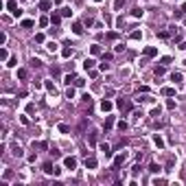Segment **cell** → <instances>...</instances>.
<instances>
[{"label": "cell", "mask_w": 186, "mask_h": 186, "mask_svg": "<svg viewBox=\"0 0 186 186\" xmlns=\"http://www.w3.org/2000/svg\"><path fill=\"white\" fill-rule=\"evenodd\" d=\"M44 173H48V175H61V169L55 166L53 162H44Z\"/></svg>", "instance_id": "obj_1"}, {"label": "cell", "mask_w": 186, "mask_h": 186, "mask_svg": "<svg viewBox=\"0 0 186 186\" xmlns=\"http://www.w3.org/2000/svg\"><path fill=\"white\" fill-rule=\"evenodd\" d=\"M7 9L15 15V18H20V15H22V9H18V2H15V0H7Z\"/></svg>", "instance_id": "obj_2"}, {"label": "cell", "mask_w": 186, "mask_h": 186, "mask_svg": "<svg viewBox=\"0 0 186 186\" xmlns=\"http://www.w3.org/2000/svg\"><path fill=\"white\" fill-rule=\"evenodd\" d=\"M64 166H66V169H70V171H75V169H77V158H72V155L64 158Z\"/></svg>", "instance_id": "obj_3"}, {"label": "cell", "mask_w": 186, "mask_h": 186, "mask_svg": "<svg viewBox=\"0 0 186 186\" xmlns=\"http://www.w3.org/2000/svg\"><path fill=\"white\" fill-rule=\"evenodd\" d=\"M99 149L105 153V158H112V147H110L108 142H101V145H99Z\"/></svg>", "instance_id": "obj_4"}, {"label": "cell", "mask_w": 186, "mask_h": 186, "mask_svg": "<svg viewBox=\"0 0 186 186\" xmlns=\"http://www.w3.org/2000/svg\"><path fill=\"white\" fill-rule=\"evenodd\" d=\"M37 7L42 9V11H48L50 7H53V0H39V2H37Z\"/></svg>", "instance_id": "obj_5"}, {"label": "cell", "mask_w": 186, "mask_h": 186, "mask_svg": "<svg viewBox=\"0 0 186 186\" xmlns=\"http://www.w3.org/2000/svg\"><path fill=\"white\" fill-rule=\"evenodd\" d=\"M118 108H121L123 112H129V110H132V103H129V101H123V99H118Z\"/></svg>", "instance_id": "obj_6"}, {"label": "cell", "mask_w": 186, "mask_h": 186, "mask_svg": "<svg viewBox=\"0 0 186 186\" xmlns=\"http://www.w3.org/2000/svg\"><path fill=\"white\" fill-rule=\"evenodd\" d=\"M142 53H145V57H155V55H158V48H155V46H147Z\"/></svg>", "instance_id": "obj_7"}, {"label": "cell", "mask_w": 186, "mask_h": 186, "mask_svg": "<svg viewBox=\"0 0 186 186\" xmlns=\"http://www.w3.org/2000/svg\"><path fill=\"white\" fill-rule=\"evenodd\" d=\"M112 108H114V103H112V101H108V99L101 101V110H103V112H110Z\"/></svg>", "instance_id": "obj_8"}, {"label": "cell", "mask_w": 186, "mask_h": 186, "mask_svg": "<svg viewBox=\"0 0 186 186\" xmlns=\"http://www.w3.org/2000/svg\"><path fill=\"white\" fill-rule=\"evenodd\" d=\"M72 33H75V35H83V24L81 22H75V24H72Z\"/></svg>", "instance_id": "obj_9"}, {"label": "cell", "mask_w": 186, "mask_h": 186, "mask_svg": "<svg viewBox=\"0 0 186 186\" xmlns=\"http://www.w3.org/2000/svg\"><path fill=\"white\" fill-rule=\"evenodd\" d=\"M125 158H127L125 153H121V155H116V158H114V169H118V166H121V164H123V162H125Z\"/></svg>", "instance_id": "obj_10"}, {"label": "cell", "mask_w": 186, "mask_h": 186, "mask_svg": "<svg viewBox=\"0 0 186 186\" xmlns=\"http://www.w3.org/2000/svg\"><path fill=\"white\" fill-rule=\"evenodd\" d=\"M61 57H64V59H68V57H72V48H70V46H66V48H61Z\"/></svg>", "instance_id": "obj_11"}, {"label": "cell", "mask_w": 186, "mask_h": 186, "mask_svg": "<svg viewBox=\"0 0 186 186\" xmlns=\"http://www.w3.org/2000/svg\"><path fill=\"white\" fill-rule=\"evenodd\" d=\"M61 18H64V15H61V13H53V15H50V22H53V24L57 26L59 22H61Z\"/></svg>", "instance_id": "obj_12"}, {"label": "cell", "mask_w": 186, "mask_h": 186, "mask_svg": "<svg viewBox=\"0 0 186 186\" xmlns=\"http://www.w3.org/2000/svg\"><path fill=\"white\" fill-rule=\"evenodd\" d=\"M94 64H97L94 59H86V61H83V68H86V70H92V68H94Z\"/></svg>", "instance_id": "obj_13"}, {"label": "cell", "mask_w": 186, "mask_h": 186, "mask_svg": "<svg viewBox=\"0 0 186 186\" xmlns=\"http://www.w3.org/2000/svg\"><path fill=\"white\" fill-rule=\"evenodd\" d=\"M153 142H155V147H158V149H162V147H164V140H162L160 136H158V134L153 136Z\"/></svg>", "instance_id": "obj_14"}, {"label": "cell", "mask_w": 186, "mask_h": 186, "mask_svg": "<svg viewBox=\"0 0 186 186\" xmlns=\"http://www.w3.org/2000/svg\"><path fill=\"white\" fill-rule=\"evenodd\" d=\"M155 77H162V75H164V72H166V66H155Z\"/></svg>", "instance_id": "obj_15"}, {"label": "cell", "mask_w": 186, "mask_h": 186, "mask_svg": "<svg viewBox=\"0 0 186 186\" xmlns=\"http://www.w3.org/2000/svg\"><path fill=\"white\" fill-rule=\"evenodd\" d=\"M182 79H184V75H182V72H173V75H171V81H175V83H179Z\"/></svg>", "instance_id": "obj_16"}, {"label": "cell", "mask_w": 186, "mask_h": 186, "mask_svg": "<svg viewBox=\"0 0 186 186\" xmlns=\"http://www.w3.org/2000/svg\"><path fill=\"white\" fill-rule=\"evenodd\" d=\"M59 13L64 15V18H70V15H72V9H70V7H64V9H59Z\"/></svg>", "instance_id": "obj_17"}, {"label": "cell", "mask_w": 186, "mask_h": 186, "mask_svg": "<svg viewBox=\"0 0 186 186\" xmlns=\"http://www.w3.org/2000/svg\"><path fill=\"white\" fill-rule=\"evenodd\" d=\"M75 81H77V75H66V79H64L66 86H70V83H75Z\"/></svg>", "instance_id": "obj_18"}, {"label": "cell", "mask_w": 186, "mask_h": 186, "mask_svg": "<svg viewBox=\"0 0 186 186\" xmlns=\"http://www.w3.org/2000/svg\"><path fill=\"white\" fill-rule=\"evenodd\" d=\"M86 169H97V160H94V158H88L86 160Z\"/></svg>", "instance_id": "obj_19"}, {"label": "cell", "mask_w": 186, "mask_h": 186, "mask_svg": "<svg viewBox=\"0 0 186 186\" xmlns=\"http://www.w3.org/2000/svg\"><path fill=\"white\" fill-rule=\"evenodd\" d=\"M162 94H164V97H175V88H164Z\"/></svg>", "instance_id": "obj_20"}, {"label": "cell", "mask_w": 186, "mask_h": 186, "mask_svg": "<svg viewBox=\"0 0 186 186\" xmlns=\"http://www.w3.org/2000/svg\"><path fill=\"white\" fill-rule=\"evenodd\" d=\"M29 77V70L26 68H18V79H26Z\"/></svg>", "instance_id": "obj_21"}, {"label": "cell", "mask_w": 186, "mask_h": 186, "mask_svg": "<svg viewBox=\"0 0 186 186\" xmlns=\"http://www.w3.org/2000/svg\"><path fill=\"white\" fill-rule=\"evenodd\" d=\"M44 88H46L50 94H55V92H57V90H55V86H53V81H46V83H44Z\"/></svg>", "instance_id": "obj_22"}, {"label": "cell", "mask_w": 186, "mask_h": 186, "mask_svg": "<svg viewBox=\"0 0 186 186\" xmlns=\"http://www.w3.org/2000/svg\"><path fill=\"white\" fill-rule=\"evenodd\" d=\"M57 129H59L61 134H70V127L66 125V123H59V127H57Z\"/></svg>", "instance_id": "obj_23"}, {"label": "cell", "mask_w": 186, "mask_h": 186, "mask_svg": "<svg viewBox=\"0 0 186 186\" xmlns=\"http://www.w3.org/2000/svg\"><path fill=\"white\" fill-rule=\"evenodd\" d=\"M90 53L92 55H101V46L99 44H92V46H90Z\"/></svg>", "instance_id": "obj_24"}, {"label": "cell", "mask_w": 186, "mask_h": 186, "mask_svg": "<svg viewBox=\"0 0 186 186\" xmlns=\"http://www.w3.org/2000/svg\"><path fill=\"white\" fill-rule=\"evenodd\" d=\"M46 48L50 50V53H55V50H57L59 46H57V42H48V44H46Z\"/></svg>", "instance_id": "obj_25"}, {"label": "cell", "mask_w": 186, "mask_h": 186, "mask_svg": "<svg viewBox=\"0 0 186 186\" xmlns=\"http://www.w3.org/2000/svg\"><path fill=\"white\" fill-rule=\"evenodd\" d=\"M83 26H94V20L90 18V15H86V18H83Z\"/></svg>", "instance_id": "obj_26"}, {"label": "cell", "mask_w": 186, "mask_h": 186, "mask_svg": "<svg viewBox=\"0 0 186 186\" xmlns=\"http://www.w3.org/2000/svg\"><path fill=\"white\" fill-rule=\"evenodd\" d=\"M33 24H35L33 20H22V29H31Z\"/></svg>", "instance_id": "obj_27"}, {"label": "cell", "mask_w": 186, "mask_h": 186, "mask_svg": "<svg viewBox=\"0 0 186 186\" xmlns=\"http://www.w3.org/2000/svg\"><path fill=\"white\" fill-rule=\"evenodd\" d=\"M88 142H90V145H97V132H92V134L88 136Z\"/></svg>", "instance_id": "obj_28"}, {"label": "cell", "mask_w": 186, "mask_h": 186, "mask_svg": "<svg viewBox=\"0 0 186 186\" xmlns=\"http://www.w3.org/2000/svg\"><path fill=\"white\" fill-rule=\"evenodd\" d=\"M112 125H114V116H108L105 118V129H110Z\"/></svg>", "instance_id": "obj_29"}, {"label": "cell", "mask_w": 186, "mask_h": 186, "mask_svg": "<svg viewBox=\"0 0 186 186\" xmlns=\"http://www.w3.org/2000/svg\"><path fill=\"white\" fill-rule=\"evenodd\" d=\"M129 37H132V39H140V37H142V33H140V31H132V33H129Z\"/></svg>", "instance_id": "obj_30"}, {"label": "cell", "mask_w": 186, "mask_h": 186, "mask_svg": "<svg viewBox=\"0 0 186 186\" xmlns=\"http://www.w3.org/2000/svg\"><path fill=\"white\" fill-rule=\"evenodd\" d=\"M66 99H75V88H68V90H66Z\"/></svg>", "instance_id": "obj_31"}, {"label": "cell", "mask_w": 186, "mask_h": 186, "mask_svg": "<svg viewBox=\"0 0 186 186\" xmlns=\"http://www.w3.org/2000/svg\"><path fill=\"white\" fill-rule=\"evenodd\" d=\"M0 59H2V61H9V53H7V50H0Z\"/></svg>", "instance_id": "obj_32"}, {"label": "cell", "mask_w": 186, "mask_h": 186, "mask_svg": "<svg viewBox=\"0 0 186 186\" xmlns=\"http://www.w3.org/2000/svg\"><path fill=\"white\" fill-rule=\"evenodd\" d=\"M166 110H175V101H173V99L166 101Z\"/></svg>", "instance_id": "obj_33"}, {"label": "cell", "mask_w": 186, "mask_h": 186, "mask_svg": "<svg viewBox=\"0 0 186 186\" xmlns=\"http://www.w3.org/2000/svg\"><path fill=\"white\" fill-rule=\"evenodd\" d=\"M7 66H11V68H13V66H18V59H15V57H9V61H7Z\"/></svg>", "instance_id": "obj_34"}, {"label": "cell", "mask_w": 186, "mask_h": 186, "mask_svg": "<svg viewBox=\"0 0 186 186\" xmlns=\"http://www.w3.org/2000/svg\"><path fill=\"white\" fill-rule=\"evenodd\" d=\"M116 127H118V129H121V132H125V129H127L129 125H127V123H125V121H121V123H118V125H116Z\"/></svg>", "instance_id": "obj_35"}, {"label": "cell", "mask_w": 186, "mask_h": 186, "mask_svg": "<svg viewBox=\"0 0 186 186\" xmlns=\"http://www.w3.org/2000/svg\"><path fill=\"white\" fill-rule=\"evenodd\" d=\"M149 171H151V173H158V171H160V166H158V164H155V162H151V166H149Z\"/></svg>", "instance_id": "obj_36"}, {"label": "cell", "mask_w": 186, "mask_h": 186, "mask_svg": "<svg viewBox=\"0 0 186 186\" xmlns=\"http://www.w3.org/2000/svg\"><path fill=\"white\" fill-rule=\"evenodd\" d=\"M132 15H134V18H140V15H142V9H134Z\"/></svg>", "instance_id": "obj_37"}, {"label": "cell", "mask_w": 186, "mask_h": 186, "mask_svg": "<svg viewBox=\"0 0 186 186\" xmlns=\"http://www.w3.org/2000/svg\"><path fill=\"white\" fill-rule=\"evenodd\" d=\"M33 147H37V149H48V145H46V142H37V145L33 142Z\"/></svg>", "instance_id": "obj_38"}, {"label": "cell", "mask_w": 186, "mask_h": 186, "mask_svg": "<svg viewBox=\"0 0 186 186\" xmlns=\"http://www.w3.org/2000/svg\"><path fill=\"white\" fill-rule=\"evenodd\" d=\"M0 44H2V46L7 44V33H0Z\"/></svg>", "instance_id": "obj_39"}, {"label": "cell", "mask_w": 186, "mask_h": 186, "mask_svg": "<svg viewBox=\"0 0 186 186\" xmlns=\"http://www.w3.org/2000/svg\"><path fill=\"white\" fill-rule=\"evenodd\" d=\"M13 155H18V158H20V155H22V149H20V147H18V145H15V147H13Z\"/></svg>", "instance_id": "obj_40"}, {"label": "cell", "mask_w": 186, "mask_h": 186, "mask_svg": "<svg viewBox=\"0 0 186 186\" xmlns=\"http://www.w3.org/2000/svg\"><path fill=\"white\" fill-rule=\"evenodd\" d=\"M35 42H37V44L44 42V35H42V33H37V35H35Z\"/></svg>", "instance_id": "obj_41"}, {"label": "cell", "mask_w": 186, "mask_h": 186, "mask_svg": "<svg viewBox=\"0 0 186 186\" xmlns=\"http://www.w3.org/2000/svg\"><path fill=\"white\" fill-rule=\"evenodd\" d=\"M153 184H166V179H162V177H155V179H153Z\"/></svg>", "instance_id": "obj_42"}, {"label": "cell", "mask_w": 186, "mask_h": 186, "mask_svg": "<svg viewBox=\"0 0 186 186\" xmlns=\"http://www.w3.org/2000/svg\"><path fill=\"white\" fill-rule=\"evenodd\" d=\"M121 7H123V0H116V2H114V9L118 11V9H121Z\"/></svg>", "instance_id": "obj_43"}, {"label": "cell", "mask_w": 186, "mask_h": 186, "mask_svg": "<svg viewBox=\"0 0 186 186\" xmlns=\"http://www.w3.org/2000/svg\"><path fill=\"white\" fill-rule=\"evenodd\" d=\"M182 11H184V13H186V2H184V4H182Z\"/></svg>", "instance_id": "obj_44"}, {"label": "cell", "mask_w": 186, "mask_h": 186, "mask_svg": "<svg viewBox=\"0 0 186 186\" xmlns=\"http://www.w3.org/2000/svg\"><path fill=\"white\" fill-rule=\"evenodd\" d=\"M94 2H103V0H94Z\"/></svg>", "instance_id": "obj_45"}]
</instances>
